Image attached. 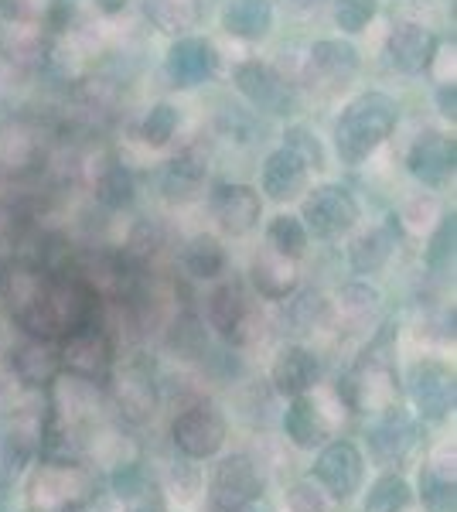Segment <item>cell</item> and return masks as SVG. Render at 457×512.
I'll use <instances>...</instances> for the list:
<instances>
[{"label": "cell", "mask_w": 457, "mask_h": 512, "mask_svg": "<svg viewBox=\"0 0 457 512\" xmlns=\"http://www.w3.org/2000/svg\"><path fill=\"white\" fill-rule=\"evenodd\" d=\"M406 506H413V485L396 468H382L362 495V512H403Z\"/></svg>", "instance_id": "f546056e"}, {"label": "cell", "mask_w": 457, "mask_h": 512, "mask_svg": "<svg viewBox=\"0 0 457 512\" xmlns=\"http://www.w3.org/2000/svg\"><path fill=\"white\" fill-rule=\"evenodd\" d=\"M410 171L417 175L423 185H440L454 175V140L427 134L413 144L410 151Z\"/></svg>", "instance_id": "603a6c76"}, {"label": "cell", "mask_w": 457, "mask_h": 512, "mask_svg": "<svg viewBox=\"0 0 457 512\" xmlns=\"http://www.w3.org/2000/svg\"><path fill=\"white\" fill-rule=\"evenodd\" d=\"M270 386L277 396L294 400L321 386V359L307 345H284L270 362Z\"/></svg>", "instance_id": "7c38bea8"}, {"label": "cell", "mask_w": 457, "mask_h": 512, "mask_svg": "<svg viewBox=\"0 0 457 512\" xmlns=\"http://www.w3.org/2000/svg\"><path fill=\"white\" fill-rule=\"evenodd\" d=\"M376 14V0H335V21L342 31H362Z\"/></svg>", "instance_id": "60d3db41"}, {"label": "cell", "mask_w": 457, "mask_h": 512, "mask_svg": "<svg viewBox=\"0 0 457 512\" xmlns=\"http://www.w3.org/2000/svg\"><path fill=\"white\" fill-rule=\"evenodd\" d=\"M164 345L178 362H198L209 352V332H205V321L195 311H181L168 321L164 328Z\"/></svg>", "instance_id": "cb8c5ba5"}, {"label": "cell", "mask_w": 457, "mask_h": 512, "mask_svg": "<svg viewBox=\"0 0 457 512\" xmlns=\"http://www.w3.org/2000/svg\"><path fill=\"white\" fill-rule=\"evenodd\" d=\"M335 502L314 478H297L284 492V512H331Z\"/></svg>", "instance_id": "ab89813d"}, {"label": "cell", "mask_w": 457, "mask_h": 512, "mask_svg": "<svg viewBox=\"0 0 457 512\" xmlns=\"http://www.w3.org/2000/svg\"><path fill=\"white\" fill-rule=\"evenodd\" d=\"M393 250H396L393 229L369 226L352 239V246H348V260H352V267L359 270V274H376V270H382L389 260H393Z\"/></svg>", "instance_id": "83f0119b"}, {"label": "cell", "mask_w": 457, "mask_h": 512, "mask_svg": "<svg viewBox=\"0 0 457 512\" xmlns=\"http://www.w3.org/2000/svg\"><path fill=\"white\" fill-rule=\"evenodd\" d=\"M202 321L215 335H222L226 342L239 345V349H249V345H256L267 335V318L260 311V301H253L243 291V284H236V280L219 284L209 294Z\"/></svg>", "instance_id": "277c9868"}, {"label": "cell", "mask_w": 457, "mask_h": 512, "mask_svg": "<svg viewBox=\"0 0 457 512\" xmlns=\"http://www.w3.org/2000/svg\"><path fill=\"white\" fill-rule=\"evenodd\" d=\"M287 325L297 335H318L328 332L331 321V301L321 291H294L287 297Z\"/></svg>", "instance_id": "4316f807"}, {"label": "cell", "mask_w": 457, "mask_h": 512, "mask_svg": "<svg viewBox=\"0 0 457 512\" xmlns=\"http://www.w3.org/2000/svg\"><path fill=\"white\" fill-rule=\"evenodd\" d=\"M359 69V55L352 45L345 41H318V45L307 52V76L311 82L318 79V86L324 89H338Z\"/></svg>", "instance_id": "ffe728a7"}, {"label": "cell", "mask_w": 457, "mask_h": 512, "mask_svg": "<svg viewBox=\"0 0 457 512\" xmlns=\"http://www.w3.org/2000/svg\"><path fill=\"white\" fill-rule=\"evenodd\" d=\"M280 4H284L287 11H294V14H311L314 7L324 4V0H280Z\"/></svg>", "instance_id": "7bdbcfd3"}, {"label": "cell", "mask_w": 457, "mask_h": 512, "mask_svg": "<svg viewBox=\"0 0 457 512\" xmlns=\"http://www.w3.org/2000/svg\"><path fill=\"white\" fill-rule=\"evenodd\" d=\"M417 437H420L417 414L396 403V407L382 410V414H372V424L365 427V454H369L372 465L396 468L417 448Z\"/></svg>", "instance_id": "ba28073f"}, {"label": "cell", "mask_w": 457, "mask_h": 512, "mask_svg": "<svg viewBox=\"0 0 457 512\" xmlns=\"http://www.w3.org/2000/svg\"><path fill=\"white\" fill-rule=\"evenodd\" d=\"M440 222V202L434 192H417L400 205V226L413 236L434 233Z\"/></svg>", "instance_id": "e575fe53"}, {"label": "cell", "mask_w": 457, "mask_h": 512, "mask_svg": "<svg viewBox=\"0 0 457 512\" xmlns=\"http://www.w3.org/2000/svg\"><path fill=\"white\" fill-rule=\"evenodd\" d=\"M106 383H110L113 410L127 424L144 427L157 417V410H161V383H157L154 369L144 359H127L123 366H113Z\"/></svg>", "instance_id": "8992f818"}, {"label": "cell", "mask_w": 457, "mask_h": 512, "mask_svg": "<svg viewBox=\"0 0 457 512\" xmlns=\"http://www.w3.org/2000/svg\"><path fill=\"white\" fill-rule=\"evenodd\" d=\"M304 229L307 236L318 239H338L359 222V202L342 185H321L307 188L304 198Z\"/></svg>", "instance_id": "9c48e42d"}, {"label": "cell", "mask_w": 457, "mask_h": 512, "mask_svg": "<svg viewBox=\"0 0 457 512\" xmlns=\"http://www.w3.org/2000/svg\"><path fill=\"white\" fill-rule=\"evenodd\" d=\"M209 212L215 226L229 236H246L260 226L263 216V198L249 185H219L209 195Z\"/></svg>", "instance_id": "4fadbf2b"}, {"label": "cell", "mask_w": 457, "mask_h": 512, "mask_svg": "<svg viewBox=\"0 0 457 512\" xmlns=\"http://www.w3.org/2000/svg\"><path fill=\"white\" fill-rule=\"evenodd\" d=\"M379 318H382V294L369 280H352L331 301V321L338 325V332L365 335L379 325Z\"/></svg>", "instance_id": "5bb4252c"}, {"label": "cell", "mask_w": 457, "mask_h": 512, "mask_svg": "<svg viewBox=\"0 0 457 512\" xmlns=\"http://www.w3.org/2000/svg\"><path fill=\"white\" fill-rule=\"evenodd\" d=\"M161 188H164V198H171V202H195L205 188V161L185 151L181 158H174L168 168H164Z\"/></svg>", "instance_id": "4dcf8cb0"}, {"label": "cell", "mask_w": 457, "mask_h": 512, "mask_svg": "<svg viewBox=\"0 0 457 512\" xmlns=\"http://www.w3.org/2000/svg\"><path fill=\"white\" fill-rule=\"evenodd\" d=\"M232 79H236L239 93H243L249 103L260 106V110H267V113H284V106L290 103L287 79L277 76V72L263 62H239L236 72H232Z\"/></svg>", "instance_id": "d6986e66"}, {"label": "cell", "mask_w": 457, "mask_h": 512, "mask_svg": "<svg viewBox=\"0 0 457 512\" xmlns=\"http://www.w3.org/2000/svg\"><path fill=\"white\" fill-rule=\"evenodd\" d=\"M403 512H423V509H413V506H406Z\"/></svg>", "instance_id": "f6af8a7d"}, {"label": "cell", "mask_w": 457, "mask_h": 512, "mask_svg": "<svg viewBox=\"0 0 457 512\" xmlns=\"http://www.w3.org/2000/svg\"><path fill=\"white\" fill-rule=\"evenodd\" d=\"M307 181H311V168H307L301 154H294L290 147L273 151L260 175L263 192H267L273 202H294V198H301L307 192Z\"/></svg>", "instance_id": "ac0fdd59"}, {"label": "cell", "mask_w": 457, "mask_h": 512, "mask_svg": "<svg viewBox=\"0 0 457 512\" xmlns=\"http://www.w3.org/2000/svg\"><path fill=\"white\" fill-rule=\"evenodd\" d=\"M215 59H219V55H215V48L209 41L181 38L168 55V72L178 86H198V82H205L212 76Z\"/></svg>", "instance_id": "7402d4cb"}, {"label": "cell", "mask_w": 457, "mask_h": 512, "mask_svg": "<svg viewBox=\"0 0 457 512\" xmlns=\"http://www.w3.org/2000/svg\"><path fill=\"white\" fill-rule=\"evenodd\" d=\"M38 154V137L24 123H11L0 130V164L4 168H24Z\"/></svg>", "instance_id": "8d00e7d4"}, {"label": "cell", "mask_w": 457, "mask_h": 512, "mask_svg": "<svg viewBox=\"0 0 457 512\" xmlns=\"http://www.w3.org/2000/svg\"><path fill=\"white\" fill-rule=\"evenodd\" d=\"M24 485V509L28 512H89L99 485L96 472L82 461L41 458V465L28 468Z\"/></svg>", "instance_id": "6da1fadb"}, {"label": "cell", "mask_w": 457, "mask_h": 512, "mask_svg": "<svg viewBox=\"0 0 457 512\" xmlns=\"http://www.w3.org/2000/svg\"><path fill=\"white\" fill-rule=\"evenodd\" d=\"M147 18H154L161 31L185 35L202 18V4L198 0H147Z\"/></svg>", "instance_id": "d6a6232c"}, {"label": "cell", "mask_w": 457, "mask_h": 512, "mask_svg": "<svg viewBox=\"0 0 457 512\" xmlns=\"http://www.w3.org/2000/svg\"><path fill=\"white\" fill-rule=\"evenodd\" d=\"M410 396L417 420H447L454 414V373L437 359H423L410 373Z\"/></svg>", "instance_id": "8fae6325"}, {"label": "cell", "mask_w": 457, "mask_h": 512, "mask_svg": "<svg viewBox=\"0 0 457 512\" xmlns=\"http://www.w3.org/2000/svg\"><path fill=\"white\" fill-rule=\"evenodd\" d=\"M103 11H120V7H127V0H96Z\"/></svg>", "instance_id": "ee69618b"}, {"label": "cell", "mask_w": 457, "mask_h": 512, "mask_svg": "<svg viewBox=\"0 0 457 512\" xmlns=\"http://www.w3.org/2000/svg\"><path fill=\"white\" fill-rule=\"evenodd\" d=\"M178 127H181L178 110H174L171 103H157L144 117V123H140V140H144L147 147H164V144H171Z\"/></svg>", "instance_id": "74e56055"}, {"label": "cell", "mask_w": 457, "mask_h": 512, "mask_svg": "<svg viewBox=\"0 0 457 512\" xmlns=\"http://www.w3.org/2000/svg\"><path fill=\"white\" fill-rule=\"evenodd\" d=\"M96 202L103 209H123V205H130L134 202V175L123 164L103 168L96 181Z\"/></svg>", "instance_id": "d590c367"}, {"label": "cell", "mask_w": 457, "mask_h": 512, "mask_svg": "<svg viewBox=\"0 0 457 512\" xmlns=\"http://www.w3.org/2000/svg\"><path fill=\"white\" fill-rule=\"evenodd\" d=\"M229 437V420L212 400H191L171 420V444L181 458H219Z\"/></svg>", "instance_id": "5b68a950"}, {"label": "cell", "mask_w": 457, "mask_h": 512, "mask_svg": "<svg viewBox=\"0 0 457 512\" xmlns=\"http://www.w3.org/2000/svg\"><path fill=\"white\" fill-rule=\"evenodd\" d=\"M11 376L18 379L21 390H45L52 379L62 373V355H58V342L48 338H24L18 349L11 352Z\"/></svg>", "instance_id": "2e32d148"}, {"label": "cell", "mask_w": 457, "mask_h": 512, "mask_svg": "<svg viewBox=\"0 0 457 512\" xmlns=\"http://www.w3.org/2000/svg\"><path fill=\"white\" fill-rule=\"evenodd\" d=\"M307 243H311V236H307L301 216H287V212H280V216L270 219L267 226V246L277 253L290 256V260H301Z\"/></svg>", "instance_id": "836d02e7"}, {"label": "cell", "mask_w": 457, "mask_h": 512, "mask_svg": "<svg viewBox=\"0 0 457 512\" xmlns=\"http://www.w3.org/2000/svg\"><path fill=\"white\" fill-rule=\"evenodd\" d=\"M0 48L18 62H35L45 48V31L31 14H7L0 21Z\"/></svg>", "instance_id": "484cf974"}, {"label": "cell", "mask_w": 457, "mask_h": 512, "mask_svg": "<svg viewBox=\"0 0 457 512\" xmlns=\"http://www.w3.org/2000/svg\"><path fill=\"white\" fill-rule=\"evenodd\" d=\"M420 506L423 512H457V485L423 468L420 472Z\"/></svg>", "instance_id": "f35d334b"}, {"label": "cell", "mask_w": 457, "mask_h": 512, "mask_svg": "<svg viewBox=\"0 0 457 512\" xmlns=\"http://www.w3.org/2000/svg\"><path fill=\"white\" fill-rule=\"evenodd\" d=\"M396 127V106L382 93H365L342 110L335 127V147L338 158L352 168H359L382 147V140L393 134Z\"/></svg>", "instance_id": "7a4b0ae2"}, {"label": "cell", "mask_w": 457, "mask_h": 512, "mask_svg": "<svg viewBox=\"0 0 457 512\" xmlns=\"http://www.w3.org/2000/svg\"><path fill=\"white\" fill-rule=\"evenodd\" d=\"M249 280H253V291L263 301H287L290 294L301 287V274H297V260L270 250L267 243L260 246V253L253 256V267H249Z\"/></svg>", "instance_id": "e0dca14e"}, {"label": "cell", "mask_w": 457, "mask_h": 512, "mask_svg": "<svg viewBox=\"0 0 457 512\" xmlns=\"http://www.w3.org/2000/svg\"><path fill=\"white\" fill-rule=\"evenodd\" d=\"M284 437L294 444L297 451H318L321 444H328L335 437V424L321 410V403L314 400V393L294 396L284 410Z\"/></svg>", "instance_id": "9a60e30c"}, {"label": "cell", "mask_w": 457, "mask_h": 512, "mask_svg": "<svg viewBox=\"0 0 457 512\" xmlns=\"http://www.w3.org/2000/svg\"><path fill=\"white\" fill-rule=\"evenodd\" d=\"M434 59V35L423 24L400 21L389 31V62L400 72H420Z\"/></svg>", "instance_id": "44dd1931"}, {"label": "cell", "mask_w": 457, "mask_h": 512, "mask_svg": "<svg viewBox=\"0 0 457 512\" xmlns=\"http://www.w3.org/2000/svg\"><path fill=\"white\" fill-rule=\"evenodd\" d=\"M263 489H267V475L260 461L246 451H232L219 454L202 495L212 512H246L263 499Z\"/></svg>", "instance_id": "3957f363"}, {"label": "cell", "mask_w": 457, "mask_h": 512, "mask_svg": "<svg viewBox=\"0 0 457 512\" xmlns=\"http://www.w3.org/2000/svg\"><path fill=\"white\" fill-rule=\"evenodd\" d=\"M314 482L328 492L331 502H352L365 489V454L355 441L331 437L314 458Z\"/></svg>", "instance_id": "52a82bcc"}, {"label": "cell", "mask_w": 457, "mask_h": 512, "mask_svg": "<svg viewBox=\"0 0 457 512\" xmlns=\"http://www.w3.org/2000/svg\"><path fill=\"white\" fill-rule=\"evenodd\" d=\"M205 492V472L198 468V461L181 458L171 461L161 475V495L174 506H195Z\"/></svg>", "instance_id": "1f68e13d"}, {"label": "cell", "mask_w": 457, "mask_h": 512, "mask_svg": "<svg viewBox=\"0 0 457 512\" xmlns=\"http://www.w3.org/2000/svg\"><path fill=\"white\" fill-rule=\"evenodd\" d=\"M58 355H62V369L72 376L93 379V383L103 386L110 379L116 355H113V342L106 335L103 325L96 328H82V332H72L58 342Z\"/></svg>", "instance_id": "30bf717a"}, {"label": "cell", "mask_w": 457, "mask_h": 512, "mask_svg": "<svg viewBox=\"0 0 457 512\" xmlns=\"http://www.w3.org/2000/svg\"><path fill=\"white\" fill-rule=\"evenodd\" d=\"M127 512H171L168 509V499H164L161 492H147V495H140V499H134L127 506Z\"/></svg>", "instance_id": "b9f144b4"}, {"label": "cell", "mask_w": 457, "mask_h": 512, "mask_svg": "<svg viewBox=\"0 0 457 512\" xmlns=\"http://www.w3.org/2000/svg\"><path fill=\"white\" fill-rule=\"evenodd\" d=\"M226 267H229L226 246L209 233L191 236L185 243V250H181V270L195 280H219L226 274Z\"/></svg>", "instance_id": "d4e9b609"}, {"label": "cell", "mask_w": 457, "mask_h": 512, "mask_svg": "<svg viewBox=\"0 0 457 512\" xmlns=\"http://www.w3.org/2000/svg\"><path fill=\"white\" fill-rule=\"evenodd\" d=\"M270 21H273L270 0H226V7H222V24H226V31L246 41L267 35Z\"/></svg>", "instance_id": "f1b7e54d"}]
</instances>
